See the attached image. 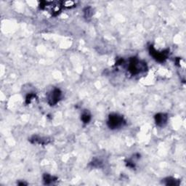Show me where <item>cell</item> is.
I'll list each match as a JSON object with an SVG mask.
<instances>
[{
  "instance_id": "cell-1",
  "label": "cell",
  "mask_w": 186,
  "mask_h": 186,
  "mask_svg": "<svg viewBox=\"0 0 186 186\" xmlns=\"http://www.w3.org/2000/svg\"><path fill=\"white\" fill-rule=\"evenodd\" d=\"M147 65L146 63L140 60L136 57H132L129 60L128 71L132 75H138L147 71Z\"/></svg>"
},
{
  "instance_id": "cell-2",
  "label": "cell",
  "mask_w": 186,
  "mask_h": 186,
  "mask_svg": "<svg viewBox=\"0 0 186 186\" xmlns=\"http://www.w3.org/2000/svg\"><path fill=\"white\" fill-rule=\"evenodd\" d=\"M126 121L124 120V117L116 113L110 115L107 122L108 127L111 129H116L124 127Z\"/></svg>"
},
{
  "instance_id": "cell-3",
  "label": "cell",
  "mask_w": 186,
  "mask_h": 186,
  "mask_svg": "<svg viewBox=\"0 0 186 186\" xmlns=\"http://www.w3.org/2000/svg\"><path fill=\"white\" fill-rule=\"evenodd\" d=\"M62 96V92L58 88H54L47 95V102L50 106H55L59 102Z\"/></svg>"
},
{
  "instance_id": "cell-4",
  "label": "cell",
  "mask_w": 186,
  "mask_h": 186,
  "mask_svg": "<svg viewBox=\"0 0 186 186\" xmlns=\"http://www.w3.org/2000/svg\"><path fill=\"white\" fill-rule=\"evenodd\" d=\"M149 52L151 55L156 60L158 61V62H164L167 58V55H168V50L167 51H163V52H158L153 47V46H150L149 47Z\"/></svg>"
},
{
  "instance_id": "cell-5",
  "label": "cell",
  "mask_w": 186,
  "mask_h": 186,
  "mask_svg": "<svg viewBox=\"0 0 186 186\" xmlns=\"http://www.w3.org/2000/svg\"><path fill=\"white\" fill-rule=\"evenodd\" d=\"M168 121V116L166 113H159L155 116V122L158 127H162L167 124Z\"/></svg>"
},
{
  "instance_id": "cell-6",
  "label": "cell",
  "mask_w": 186,
  "mask_h": 186,
  "mask_svg": "<svg viewBox=\"0 0 186 186\" xmlns=\"http://www.w3.org/2000/svg\"><path fill=\"white\" fill-rule=\"evenodd\" d=\"M31 142L32 143H38L40 145H46L50 142V140L47 138H42V137L34 136L31 139Z\"/></svg>"
},
{
  "instance_id": "cell-7",
  "label": "cell",
  "mask_w": 186,
  "mask_h": 186,
  "mask_svg": "<svg viewBox=\"0 0 186 186\" xmlns=\"http://www.w3.org/2000/svg\"><path fill=\"white\" fill-rule=\"evenodd\" d=\"M43 180H44V184H46V185H50V184L52 183L53 182L56 181L57 178L53 176H51V175L48 174H44V177H43Z\"/></svg>"
},
{
  "instance_id": "cell-8",
  "label": "cell",
  "mask_w": 186,
  "mask_h": 186,
  "mask_svg": "<svg viewBox=\"0 0 186 186\" xmlns=\"http://www.w3.org/2000/svg\"><path fill=\"white\" fill-rule=\"evenodd\" d=\"M164 184L167 185H178L179 181L172 178H167L164 180Z\"/></svg>"
},
{
  "instance_id": "cell-9",
  "label": "cell",
  "mask_w": 186,
  "mask_h": 186,
  "mask_svg": "<svg viewBox=\"0 0 186 186\" xmlns=\"http://www.w3.org/2000/svg\"><path fill=\"white\" fill-rule=\"evenodd\" d=\"M93 14V10L91 7H86L84 10V16L85 18L89 19Z\"/></svg>"
},
{
  "instance_id": "cell-10",
  "label": "cell",
  "mask_w": 186,
  "mask_h": 186,
  "mask_svg": "<svg viewBox=\"0 0 186 186\" xmlns=\"http://www.w3.org/2000/svg\"><path fill=\"white\" fill-rule=\"evenodd\" d=\"M82 121L83 122V123H84V124H87V123L90 122V119H91V116L88 112H84V113H83V114L82 115Z\"/></svg>"
},
{
  "instance_id": "cell-11",
  "label": "cell",
  "mask_w": 186,
  "mask_h": 186,
  "mask_svg": "<svg viewBox=\"0 0 186 186\" xmlns=\"http://www.w3.org/2000/svg\"><path fill=\"white\" fill-rule=\"evenodd\" d=\"M63 6L65 7V8H71L75 7L76 3L74 2H62Z\"/></svg>"
},
{
  "instance_id": "cell-12",
  "label": "cell",
  "mask_w": 186,
  "mask_h": 186,
  "mask_svg": "<svg viewBox=\"0 0 186 186\" xmlns=\"http://www.w3.org/2000/svg\"><path fill=\"white\" fill-rule=\"evenodd\" d=\"M35 97V95L34 94H29L28 95V96L26 97V103H30L31 101L32 100V99H34Z\"/></svg>"
}]
</instances>
